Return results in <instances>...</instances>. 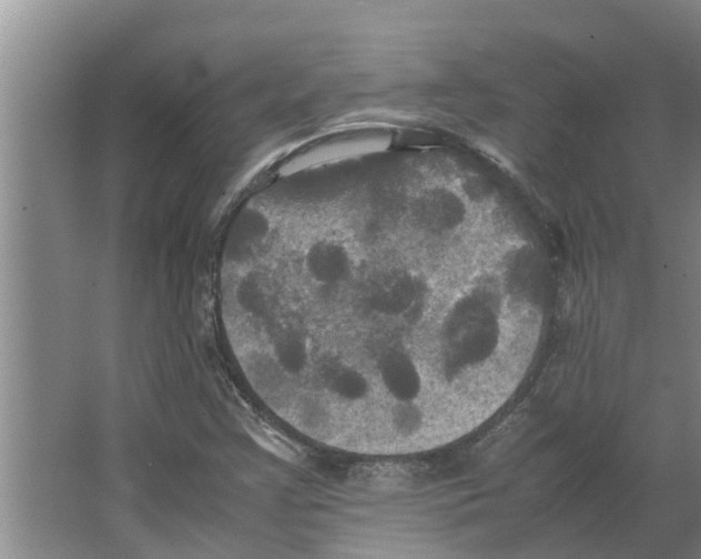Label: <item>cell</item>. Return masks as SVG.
I'll use <instances>...</instances> for the list:
<instances>
[{"label": "cell", "mask_w": 701, "mask_h": 559, "mask_svg": "<svg viewBox=\"0 0 701 559\" xmlns=\"http://www.w3.org/2000/svg\"><path fill=\"white\" fill-rule=\"evenodd\" d=\"M309 276L317 283L333 285L350 275L352 263L346 250L336 243L314 245L305 258Z\"/></svg>", "instance_id": "cell-2"}, {"label": "cell", "mask_w": 701, "mask_h": 559, "mask_svg": "<svg viewBox=\"0 0 701 559\" xmlns=\"http://www.w3.org/2000/svg\"><path fill=\"white\" fill-rule=\"evenodd\" d=\"M247 429L254 439L271 453L285 459L296 458L297 450L293 447L292 443L270 426L260 423H251Z\"/></svg>", "instance_id": "cell-3"}, {"label": "cell", "mask_w": 701, "mask_h": 559, "mask_svg": "<svg viewBox=\"0 0 701 559\" xmlns=\"http://www.w3.org/2000/svg\"><path fill=\"white\" fill-rule=\"evenodd\" d=\"M388 138L382 133L345 134L323 142L289 161L283 169L291 174L342 159L372 153L385 148Z\"/></svg>", "instance_id": "cell-1"}]
</instances>
